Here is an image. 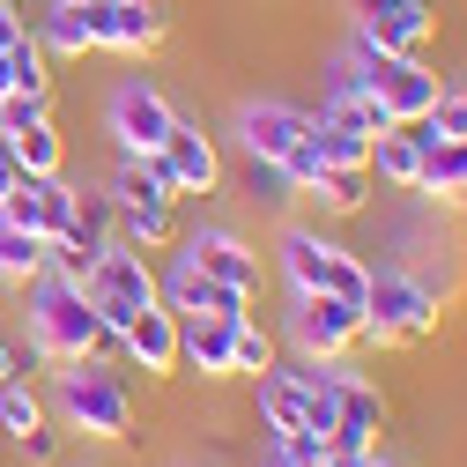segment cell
Masks as SVG:
<instances>
[{"instance_id":"1","label":"cell","mask_w":467,"mask_h":467,"mask_svg":"<svg viewBox=\"0 0 467 467\" xmlns=\"http://www.w3.org/2000/svg\"><path fill=\"white\" fill-rule=\"evenodd\" d=\"M45 408H52V423H60V431H75L89 445L134 438V386H127V371H111L104 357L60 364V371H52V400Z\"/></svg>"},{"instance_id":"2","label":"cell","mask_w":467,"mask_h":467,"mask_svg":"<svg viewBox=\"0 0 467 467\" xmlns=\"http://www.w3.org/2000/svg\"><path fill=\"white\" fill-rule=\"evenodd\" d=\"M30 341L45 348V364H75V357H119V341L104 334V319L89 312V297H82V282H67V275H37L30 282Z\"/></svg>"},{"instance_id":"3","label":"cell","mask_w":467,"mask_h":467,"mask_svg":"<svg viewBox=\"0 0 467 467\" xmlns=\"http://www.w3.org/2000/svg\"><path fill=\"white\" fill-rule=\"evenodd\" d=\"M438 334V289L408 267H379L364 289V341H431Z\"/></svg>"},{"instance_id":"4","label":"cell","mask_w":467,"mask_h":467,"mask_svg":"<svg viewBox=\"0 0 467 467\" xmlns=\"http://www.w3.org/2000/svg\"><path fill=\"white\" fill-rule=\"evenodd\" d=\"M82 297H89V312L104 319V334L119 341V327L156 305V267H149V253H134V245H119V238L97 245V260H89V275H82Z\"/></svg>"},{"instance_id":"5","label":"cell","mask_w":467,"mask_h":467,"mask_svg":"<svg viewBox=\"0 0 467 467\" xmlns=\"http://www.w3.org/2000/svg\"><path fill=\"white\" fill-rule=\"evenodd\" d=\"M289 341H297V357H312V364L348 357V348L364 341V312L327 297V289H297V297H289Z\"/></svg>"},{"instance_id":"6","label":"cell","mask_w":467,"mask_h":467,"mask_svg":"<svg viewBox=\"0 0 467 467\" xmlns=\"http://www.w3.org/2000/svg\"><path fill=\"white\" fill-rule=\"evenodd\" d=\"M156 297L179 312V319H253L245 305H253V289H230V282H215L208 267H193L186 253H171V267L156 275Z\"/></svg>"},{"instance_id":"7","label":"cell","mask_w":467,"mask_h":467,"mask_svg":"<svg viewBox=\"0 0 467 467\" xmlns=\"http://www.w3.org/2000/svg\"><path fill=\"white\" fill-rule=\"evenodd\" d=\"M171 97L156 89V82H141V75H127L119 89H111V141H119V156H156L163 149V134H171Z\"/></svg>"},{"instance_id":"8","label":"cell","mask_w":467,"mask_h":467,"mask_svg":"<svg viewBox=\"0 0 467 467\" xmlns=\"http://www.w3.org/2000/svg\"><path fill=\"white\" fill-rule=\"evenodd\" d=\"M0 215L8 223H23V230H37L45 245H60L67 230H75V186L52 171V179H37V171H23V179L0 193Z\"/></svg>"},{"instance_id":"9","label":"cell","mask_w":467,"mask_h":467,"mask_svg":"<svg viewBox=\"0 0 467 467\" xmlns=\"http://www.w3.org/2000/svg\"><path fill=\"white\" fill-rule=\"evenodd\" d=\"M348 16H357V37L379 52H431L438 37L431 0H348Z\"/></svg>"},{"instance_id":"10","label":"cell","mask_w":467,"mask_h":467,"mask_svg":"<svg viewBox=\"0 0 467 467\" xmlns=\"http://www.w3.org/2000/svg\"><path fill=\"white\" fill-rule=\"evenodd\" d=\"M312 134V111L282 104V97H260V104H238V149L253 163H282L289 149H297Z\"/></svg>"},{"instance_id":"11","label":"cell","mask_w":467,"mask_h":467,"mask_svg":"<svg viewBox=\"0 0 467 467\" xmlns=\"http://www.w3.org/2000/svg\"><path fill=\"white\" fill-rule=\"evenodd\" d=\"M89 30H97V52H119V60H141L163 45L156 0H89Z\"/></svg>"},{"instance_id":"12","label":"cell","mask_w":467,"mask_h":467,"mask_svg":"<svg viewBox=\"0 0 467 467\" xmlns=\"http://www.w3.org/2000/svg\"><path fill=\"white\" fill-rule=\"evenodd\" d=\"M163 171H171V186H179V201L186 193H215L223 186V156H215V134H201L193 119H171V134H163Z\"/></svg>"},{"instance_id":"13","label":"cell","mask_w":467,"mask_h":467,"mask_svg":"<svg viewBox=\"0 0 467 467\" xmlns=\"http://www.w3.org/2000/svg\"><path fill=\"white\" fill-rule=\"evenodd\" d=\"M119 357H127L134 371H149V379H171V371H179V312H171L163 297H156L149 312H134V319L119 327Z\"/></svg>"},{"instance_id":"14","label":"cell","mask_w":467,"mask_h":467,"mask_svg":"<svg viewBox=\"0 0 467 467\" xmlns=\"http://www.w3.org/2000/svg\"><path fill=\"white\" fill-rule=\"evenodd\" d=\"M327 379H334V438H357V445H379L386 431V400L364 371H348L341 357H327Z\"/></svg>"},{"instance_id":"15","label":"cell","mask_w":467,"mask_h":467,"mask_svg":"<svg viewBox=\"0 0 467 467\" xmlns=\"http://www.w3.org/2000/svg\"><path fill=\"white\" fill-rule=\"evenodd\" d=\"M179 253H186L193 267H208L215 282H230V289H260V253L238 238V230H223V223L186 230V238H179Z\"/></svg>"},{"instance_id":"16","label":"cell","mask_w":467,"mask_h":467,"mask_svg":"<svg viewBox=\"0 0 467 467\" xmlns=\"http://www.w3.org/2000/svg\"><path fill=\"white\" fill-rule=\"evenodd\" d=\"M179 371L238 379V319H179Z\"/></svg>"},{"instance_id":"17","label":"cell","mask_w":467,"mask_h":467,"mask_svg":"<svg viewBox=\"0 0 467 467\" xmlns=\"http://www.w3.org/2000/svg\"><path fill=\"white\" fill-rule=\"evenodd\" d=\"M104 193L119 208H179V186H171L163 156H119V171H111Z\"/></svg>"},{"instance_id":"18","label":"cell","mask_w":467,"mask_h":467,"mask_svg":"<svg viewBox=\"0 0 467 467\" xmlns=\"http://www.w3.org/2000/svg\"><path fill=\"white\" fill-rule=\"evenodd\" d=\"M423 156H431V141H423L416 127H386V134L371 141V171H379L386 186H400V193L423 186Z\"/></svg>"},{"instance_id":"19","label":"cell","mask_w":467,"mask_h":467,"mask_svg":"<svg viewBox=\"0 0 467 467\" xmlns=\"http://www.w3.org/2000/svg\"><path fill=\"white\" fill-rule=\"evenodd\" d=\"M37 45L52 52V60H89V52H97L89 8H82V0H52V8H45V30H37Z\"/></svg>"},{"instance_id":"20","label":"cell","mask_w":467,"mask_h":467,"mask_svg":"<svg viewBox=\"0 0 467 467\" xmlns=\"http://www.w3.org/2000/svg\"><path fill=\"white\" fill-rule=\"evenodd\" d=\"M327 260H334V238H319V230H305V223L282 230V275H289V289H319Z\"/></svg>"},{"instance_id":"21","label":"cell","mask_w":467,"mask_h":467,"mask_svg":"<svg viewBox=\"0 0 467 467\" xmlns=\"http://www.w3.org/2000/svg\"><path fill=\"white\" fill-rule=\"evenodd\" d=\"M312 149H319L327 171H371V134L327 119V111H312Z\"/></svg>"},{"instance_id":"22","label":"cell","mask_w":467,"mask_h":467,"mask_svg":"<svg viewBox=\"0 0 467 467\" xmlns=\"http://www.w3.org/2000/svg\"><path fill=\"white\" fill-rule=\"evenodd\" d=\"M45 238H37V230H23V223H8V215H0V282H37L45 275Z\"/></svg>"},{"instance_id":"23","label":"cell","mask_w":467,"mask_h":467,"mask_svg":"<svg viewBox=\"0 0 467 467\" xmlns=\"http://www.w3.org/2000/svg\"><path fill=\"white\" fill-rule=\"evenodd\" d=\"M416 193H431V201H460V193H467V141H431Z\"/></svg>"},{"instance_id":"24","label":"cell","mask_w":467,"mask_h":467,"mask_svg":"<svg viewBox=\"0 0 467 467\" xmlns=\"http://www.w3.org/2000/svg\"><path fill=\"white\" fill-rule=\"evenodd\" d=\"M119 245H134V253L179 245V215L171 208H119Z\"/></svg>"},{"instance_id":"25","label":"cell","mask_w":467,"mask_h":467,"mask_svg":"<svg viewBox=\"0 0 467 467\" xmlns=\"http://www.w3.org/2000/svg\"><path fill=\"white\" fill-rule=\"evenodd\" d=\"M8 141H16V163L37 171V179L67 171V141H60V127H52V119H37V127H23V134H8Z\"/></svg>"},{"instance_id":"26","label":"cell","mask_w":467,"mask_h":467,"mask_svg":"<svg viewBox=\"0 0 467 467\" xmlns=\"http://www.w3.org/2000/svg\"><path fill=\"white\" fill-rule=\"evenodd\" d=\"M416 134L423 141H467V89L460 82H438V97H431V111L416 119Z\"/></svg>"},{"instance_id":"27","label":"cell","mask_w":467,"mask_h":467,"mask_svg":"<svg viewBox=\"0 0 467 467\" xmlns=\"http://www.w3.org/2000/svg\"><path fill=\"white\" fill-rule=\"evenodd\" d=\"M0 60H8V82H16V89H30V97H52V75H45V67H52V52L37 45V30H23L8 52H0Z\"/></svg>"},{"instance_id":"28","label":"cell","mask_w":467,"mask_h":467,"mask_svg":"<svg viewBox=\"0 0 467 467\" xmlns=\"http://www.w3.org/2000/svg\"><path fill=\"white\" fill-rule=\"evenodd\" d=\"M312 201H319V208H334V215H357V208L371 201V171H319Z\"/></svg>"},{"instance_id":"29","label":"cell","mask_w":467,"mask_h":467,"mask_svg":"<svg viewBox=\"0 0 467 467\" xmlns=\"http://www.w3.org/2000/svg\"><path fill=\"white\" fill-rule=\"evenodd\" d=\"M45 416H52V408H45V393H37V386H23V379H8V386H0V431H8V438L37 431Z\"/></svg>"},{"instance_id":"30","label":"cell","mask_w":467,"mask_h":467,"mask_svg":"<svg viewBox=\"0 0 467 467\" xmlns=\"http://www.w3.org/2000/svg\"><path fill=\"white\" fill-rule=\"evenodd\" d=\"M111 223H119V201L111 193H75V230L67 238H82L97 253V245H111Z\"/></svg>"},{"instance_id":"31","label":"cell","mask_w":467,"mask_h":467,"mask_svg":"<svg viewBox=\"0 0 467 467\" xmlns=\"http://www.w3.org/2000/svg\"><path fill=\"white\" fill-rule=\"evenodd\" d=\"M282 357H275V334L267 327H253V319H238V379H267Z\"/></svg>"},{"instance_id":"32","label":"cell","mask_w":467,"mask_h":467,"mask_svg":"<svg viewBox=\"0 0 467 467\" xmlns=\"http://www.w3.org/2000/svg\"><path fill=\"white\" fill-rule=\"evenodd\" d=\"M267 445H275L282 467H319V460H327V438H319V431H275Z\"/></svg>"},{"instance_id":"33","label":"cell","mask_w":467,"mask_h":467,"mask_svg":"<svg viewBox=\"0 0 467 467\" xmlns=\"http://www.w3.org/2000/svg\"><path fill=\"white\" fill-rule=\"evenodd\" d=\"M37 119H52V97H30V89H8V97H0V134H23V127H37Z\"/></svg>"},{"instance_id":"34","label":"cell","mask_w":467,"mask_h":467,"mask_svg":"<svg viewBox=\"0 0 467 467\" xmlns=\"http://www.w3.org/2000/svg\"><path fill=\"white\" fill-rule=\"evenodd\" d=\"M245 186H253V201H267V208H289V201H297V186L282 179V163H253V156H245Z\"/></svg>"},{"instance_id":"35","label":"cell","mask_w":467,"mask_h":467,"mask_svg":"<svg viewBox=\"0 0 467 467\" xmlns=\"http://www.w3.org/2000/svg\"><path fill=\"white\" fill-rule=\"evenodd\" d=\"M16 445H23V460H30V467H60V445H67V431L45 416V423H37V431H23Z\"/></svg>"},{"instance_id":"36","label":"cell","mask_w":467,"mask_h":467,"mask_svg":"<svg viewBox=\"0 0 467 467\" xmlns=\"http://www.w3.org/2000/svg\"><path fill=\"white\" fill-rule=\"evenodd\" d=\"M23 364H45V348H37V341L23 348V341H8V334H0V386H8V379H23Z\"/></svg>"},{"instance_id":"37","label":"cell","mask_w":467,"mask_h":467,"mask_svg":"<svg viewBox=\"0 0 467 467\" xmlns=\"http://www.w3.org/2000/svg\"><path fill=\"white\" fill-rule=\"evenodd\" d=\"M16 179H23V163H16V141H8V134H0V193H8Z\"/></svg>"},{"instance_id":"38","label":"cell","mask_w":467,"mask_h":467,"mask_svg":"<svg viewBox=\"0 0 467 467\" xmlns=\"http://www.w3.org/2000/svg\"><path fill=\"white\" fill-rule=\"evenodd\" d=\"M23 37V16H16V0H0V52H8Z\"/></svg>"},{"instance_id":"39","label":"cell","mask_w":467,"mask_h":467,"mask_svg":"<svg viewBox=\"0 0 467 467\" xmlns=\"http://www.w3.org/2000/svg\"><path fill=\"white\" fill-rule=\"evenodd\" d=\"M267 467H282V460H275V452H267Z\"/></svg>"},{"instance_id":"40","label":"cell","mask_w":467,"mask_h":467,"mask_svg":"<svg viewBox=\"0 0 467 467\" xmlns=\"http://www.w3.org/2000/svg\"><path fill=\"white\" fill-rule=\"evenodd\" d=\"M319 467H334V460H319Z\"/></svg>"},{"instance_id":"41","label":"cell","mask_w":467,"mask_h":467,"mask_svg":"<svg viewBox=\"0 0 467 467\" xmlns=\"http://www.w3.org/2000/svg\"><path fill=\"white\" fill-rule=\"evenodd\" d=\"M460 208H467V193H460Z\"/></svg>"},{"instance_id":"42","label":"cell","mask_w":467,"mask_h":467,"mask_svg":"<svg viewBox=\"0 0 467 467\" xmlns=\"http://www.w3.org/2000/svg\"><path fill=\"white\" fill-rule=\"evenodd\" d=\"M82 8H89V0H82Z\"/></svg>"},{"instance_id":"43","label":"cell","mask_w":467,"mask_h":467,"mask_svg":"<svg viewBox=\"0 0 467 467\" xmlns=\"http://www.w3.org/2000/svg\"><path fill=\"white\" fill-rule=\"evenodd\" d=\"M379 467H386V460H379Z\"/></svg>"}]
</instances>
